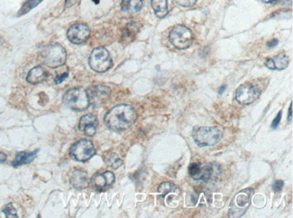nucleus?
<instances>
[{"label":"nucleus","mask_w":293,"mask_h":218,"mask_svg":"<svg viewBox=\"0 0 293 218\" xmlns=\"http://www.w3.org/2000/svg\"><path fill=\"white\" fill-rule=\"evenodd\" d=\"M169 40L172 45L177 49L184 50L192 46L194 41V36L192 31L188 27L178 25L174 26L170 32Z\"/></svg>","instance_id":"6"},{"label":"nucleus","mask_w":293,"mask_h":218,"mask_svg":"<svg viewBox=\"0 0 293 218\" xmlns=\"http://www.w3.org/2000/svg\"><path fill=\"white\" fill-rule=\"evenodd\" d=\"M68 76H69L68 73H64V74H62V75L57 76L55 78V80H54V82H55L56 84H60V83L63 82L65 79H67Z\"/></svg>","instance_id":"29"},{"label":"nucleus","mask_w":293,"mask_h":218,"mask_svg":"<svg viewBox=\"0 0 293 218\" xmlns=\"http://www.w3.org/2000/svg\"><path fill=\"white\" fill-rule=\"evenodd\" d=\"M143 0H123L121 10L125 13H137L141 10Z\"/></svg>","instance_id":"19"},{"label":"nucleus","mask_w":293,"mask_h":218,"mask_svg":"<svg viewBox=\"0 0 293 218\" xmlns=\"http://www.w3.org/2000/svg\"><path fill=\"white\" fill-rule=\"evenodd\" d=\"M105 162L108 165V167L113 168V169H118L122 165V161L120 158L116 155V153H108L106 155Z\"/></svg>","instance_id":"22"},{"label":"nucleus","mask_w":293,"mask_h":218,"mask_svg":"<svg viewBox=\"0 0 293 218\" xmlns=\"http://www.w3.org/2000/svg\"><path fill=\"white\" fill-rule=\"evenodd\" d=\"M43 0H27L26 3L23 5L20 11L18 12V15H23L28 13L31 9L35 8L36 5H39Z\"/></svg>","instance_id":"24"},{"label":"nucleus","mask_w":293,"mask_h":218,"mask_svg":"<svg viewBox=\"0 0 293 218\" xmlns=\"http://www.w3.org/2000/svg\"><path fill=\"white\" fill-rule=\"evenodd\" d=\"M189 173L195 180H209L215 174V170L211 165L203 166L200 163H192L189 167Z\"/></svg>","instance_id":"12"},{"label":"nucleus","mask_w":293,"mask_h":218,"mask_svg":"<svg viewBox=\"0 0 293 218\" xmlns=\"http://www.w3.org/2000/svg\"><path fill=\"white\" fill-rule=\"evenodd\" d=\"M86 91L90 100V104L94 107H100L103 105L108 98L109 93H110L109 88L103 85L90 87Z\"/></svg>","instance_id":"11"},{"label":"nucleus","mask_w":293,"mask_h":218,"mask_svg":"<svg viewBox=\"0 0 293 218\" xmlns=\"http://www.w3.org/2000/svg\"><path fill=\"white\" fill-rule=\"evenodd\" d=\"M151 5L157 16L164 17L168 14L167 0H152Z\"/></svg>","instance_id":"20"},{"label":"nucleus","mask_w":293,"mask_h":218,"mask_svg":"<svg viewBox=\"0 0 293 218\" xmlns=\"http://www.w3.org/2000/svg\"><path fill=\"white\" fill-rule=\"evenodd\" d=\"M41 60L50 68H58L65 63L66 51L59 44L46 46L41 51Z\"/></svg>","instance_id":"3"},{"label":"nucleus","mask_w":293,"mask_h":218,"mask_svg":"<svg viewBox=\"0 0 293 218\" xmlns=\"http://www.w3.org/2000/svg\"><path fill=\"white\" fill-rule=\"evenodd\" d=\"M6 160V155L3 152H0V163H4Z\"/></svg>","instance_id":"33"},{"label":"nucleus","mask_w":293,"mask_h":218,"mask_svg":"<svg viewBox=\"0 0 293 218\" xmlns=\"http://www.w3.org/2000/svg\"><path fill=\"white\" fill-rule=\"evenodd\" d=\"M261 91L257 87L245 83L239 87L236 92V99L241 105H249L260 96Z\"/></svg>","instance_id":"9"},{"label":"nucleus","mask_w":293,"mask_h":218,"mask_svg":"<svg viewBox=\"0 0 293 218\" xmlns=\"http://www.w3.org/2000/svg\"><path fill=\"white\" fill-rule=\"evenodd\" d=\"M225 89H226V87L222 86L221 87V88L219 89V94H222L223 91H225Z\"/></svg>","instance_id":"35"},{"label":"nucleus","mask_w":293,"mask_h":218,"mask_svg":"<svg viewBox=\"0 0 293 218\" xmlns=\"http://www.w3.org/2000/svg\"><path fill=\"white\" fill-rule=\"evenodd\" d=\"M177 190V187L171 182H163L159 186L158 192L162 195V197H166L167 195L174 192Z\"/></svg>","instance_id":"23"},{"label":"nucleus","mask_w":293,"mask_h":218,"mask_svg":"<svg viewBox=\"0 0 293 218\" xmlns=\"http://www.w3.org/2000/svg\"><path fill=\"white\" fill-rule=\"evenodd\" d=\"M178 5H182L184 7H191L197 3V0H175Z\"/></svg>","instance_id":"26"},{"label":"nucleus","mask_w":293,"mask_h":218,"mask_svg":"<svg viewBox=\"0 0 293 218\" xmlns=\"http://www.w3.org/2000/svg\"><path fill=\"white\" fill-rule=\"evenodd\" d=\"M289 122H292L293 121V103L291 104V107L289 109V116H288Z\"/></svg>","instance_id":"31"},{"label":"nucleus","mask_w":293,"mask_h":218,"mask_svg":"<svg viewBox=\"0 0 293 218\" xmlns=\"http://www.w3.org/2000/svg\"><path fill=\"white\" fill-rule=\"evenodd\" d=\"M90 36L91 30L89 26L82 23H77L72 25L67 33L68 39L74 44H84L90 38Z\"/></svg>","instance_id":"10"},{"label":"nucleus","mask_w":293,"mask_h":218,"mask_svg":"<svg viewBox=\"0 0 293 218\" xmlns=\"http://www.w3.org/2000/svg\"><path fill=\"white\" fill-rule=\"evenodd\" d=\"M137 112L128 105H119L107 112L104 117L106 127L114 131H125L137 120Z\"/></svg>","instance_id":"1"},{"label":"nucleus","mask_w":293,"mask_h":218,"mask_svg":"<svg viewBox=\"0 0 293 218\" xmlns=\"http://www.w3.org/2000/svg\"><path fill=\"white\" fill-rule=\"evenodd\" d=\"M89 63L91 69L98 73H103L111 69L113 61L108 51L103 48H96L91 52Z\"/></svg>","instance_id":"7"},{"label":"nucleus","mask_w":293,"mask_h":218,"mask_svg":"<svg viewBox=\"0 0 293 218\" xmlns=\"http://www.w3.org/2000/svg\"><path fill=\"white\" fill-rule=\"evenodd\" d=\"M192 136L199 147H207L220 142L223 133L217 127H203L194 129Z\"/></svg>","instance_id":"2"},{"label":"nucleus","mask_w":293,"mask_h":218,"mask_svg":"<svg viewBox=\"0 0 293 218\" xmlns=\"http://www.w3.org/2000/svg\"><path fill=\"white\" fill-rule=\"evenodd\" d=\"M94 2H96V3H98L99 2V0H93Z\"/></svg>","instance_id":"36"},{"label":"nucleus","mask_w":293,"mask_h":218,"mask_svg":"<svg viewBox=\"0 0 293 218\" xmlns=\"http://www.w3.org/2000/svg\"><path fill=\"white\" fill-rule=\"evenodd\" d=\"M290 63V59L287 55L284 53H279L273 58H269L267 61H265V66L269 68L270 70H284L288 67Z\"/></svg>","instance_id":"16"},{"label":"nucleus","mask_w":293,"mask_h":218,"mask_svg":"<svg viewBox=\"0 0 293 218\" xmlns=\"http://www.w3.org/2000/svg\"><path fill=\"white\" fill-rule=\"evenodd\" d=\"M138 32V27H137L136 23H131L127 25V27L125 28L124 33H123V38L127 41H132Z\"/></svg>","instance_id":"21"},{"label":"nucleus","mask_w":293,"mask_h":218,"mask_svg":"<svg viewBox=\"0 0 293 218\" xmlns=\"http://www.w3.org/2000/svg\"><path fill=\"white\" fill-rule=\"evenodd\" d=\"M283 188V180H276V181L274 182V184H273V191H275V192H280V191H282Z\"/></svg>","instance_id":"27"},{"label":"nucleus","mask_w":293,"mask_h":218,"mask_svg":"<svg viewBox=\"0 0 293 218\" xmlns=\"http://www.w3.org/2000/svg\"><path fill=\"white\" fill-rule=\"evenodd\" d=\"M98 126V121L96 116L88 114L82 117L79 124V129L81 132H84L88 136H93L96 133L97 128Z\"/></svg>","instance_id":"14"},{"label":"nucleus","mask_w":293,"mask_h":218,"mask_svg":"<svg viewBox=\"0 0 293 218\" xmlns=\"http://www.w3.org/2000/svg\"><path fill=\"white\" fill-rule=\"evenodd\" d=\"M79 0H66L65 6L66 7H71L72 5H75Z\"/></svg>","instance_id":"30"},{"label":"nucleus","mask_w":293,"mask_h":218,"mask_svg":"<svg viewBox=\"0 0 293 218\" xmlns=\"http://www.w3.org/2000/svg\"><path fill=\"white\" fill-rule=\"evenodd\" d=\"M253 195V190L252 188L243 189L237 194L230 204L228 213L229 218H241L250 207Z\"/></svg>","instance_id":"4"},{"label":"nucleus","mask_w":293,"mask_h":218,"mask_svg":"<svg viewBox=\"0 0 293 218\" xmlns=\"http://www.w3.org/2000/svg\"><path fill=\"white\" fill-rule=\"evenodd\" d=\"M37 152H38V150L32 152H18L16 154V156H15V160L12 162V165L14 167H18V166H21V165L29 164V163H32L36 159Z\"/></svg>","instance_id":"17"},{"label":"nucleus","mask_w":293,"mask_h":218,"mask_svg":"<svg viewBox=\"0 0 293 218\" xmlns=\"http://www.w3.org/2000/svg\"><path fill=\"white\" fill-rule=\"evenodd\" d=\"M277 44H278V41L277 40H272V41L268 43L267 46L269 48H272V47H274V46H276Z\"/></svg>","instance_id":"32"},{"label":"nucleus","mask_w":293,"mask_h":218,"mask_svg":"<svg viewBox=\"0 0 293 218\" xmlns=\"http://www.w3.org/2000/svg\"><path fill=\"white\" fill-rule=\"evenodd\" d=\"M115 182V175L111 172L98 173L91 179L93 187L98 191H104L106 188L111 187Z\"/></svg>","instance_id":"13"},{"label":"nucleus","mask_w":293,"mask_h":218,"mask_svg":"<svg viewBox=\"0 0 293 218\" xmlns=\"http://www.w3.org/2000/svg\"><path fill=\"white\" fill-rule=\"evenodd\" d=\"M281 119H282V111H280L277 115L276 118L273 120V124H272V128H277L279 126V124L281 122Z\"/></svg>","instance_id":"28"},{"label":"nucleus","mask_w":293,"mask_h":218,"mask_svg":"<svg viewBox=\"0 0 293 218\" xmlns=\"http://www.w3.org/2000/svg\"><path fill=\"white\" fill-rule=\"evenodd\" d=\"M262 1L264 2V3H268V4H270V3H273V2H274L275 0H262Z\"/></svg>","instance_id":"34"},{"label":"nucleus","mask_w":293,"mask_h":218,"mask_svg":"<svg viewBox=\"0 0 293 218\" xmlns=\"http://www.w3.org/2000/svg\"><path fill=\"white\" fill-rule=\"evenodd\" d=\"M95 152L94 145L89 140H81L75 142L70 149L71 157L79 162H86L90 160L94 156Z\"/></svg>","instance_id":"8"},{"label":"nucleus","mask_w":293,"mask_h":218,"mask_svg":"<svg viewBox=\"0 0 293 218\" xmlns=\"http://www.w3.org/2000/svg\"><path fill=\"white\" fill-rule=\"evenodd\" d=\"M63 101L67 107L76 111H83L90 106L87 91L81 87L71 88L66 92Z\"/></svg>","instance_id":"5"},{"label":"nucleus","mask_w":293,"mask_h":218,"mask_svg":"<svg viewBox=\"0 0 293 218\" xmlns=\"http://www.w3.org/2000/svg\"><path fill=\"white\" fill-rule=\"evenodd\" d=\"M3 213L5 214L6 218H18L17 217V213H16V210L14 208L13 204H8L6 205L4 209H3Z\"/></svg>","instance_id":"25"},{"label":"nucleus","mask_w":293,"mask_h":218,"mask_svg":"<svg viewBox=\"0 0 293 218\" xmlns=\"http://www.w3.org/2000/svg\"><path fill=\"white\" fill-rule=\"evenodd\" d=\"M47 78L46 71L42 67H36L32 69L28 75L26 77V81L31 84H38L40 82H44Z\"/></svg>","instance_id":"18"},{"label":"nucleus","mask_w":293,"mask_h":218,"mask_svg":"<svg viewBox=\"0 0 293 218\" xmlns=\"http://www.w3.org/2000/svg\"><path fill=\"white\" fill-rule=\"evenodd\" d=\"M70 182L76 189H85L90 185V179L85 172L81 170H74L71 173Z\"/></svg>","instance_id":"15"}]
</instances>
